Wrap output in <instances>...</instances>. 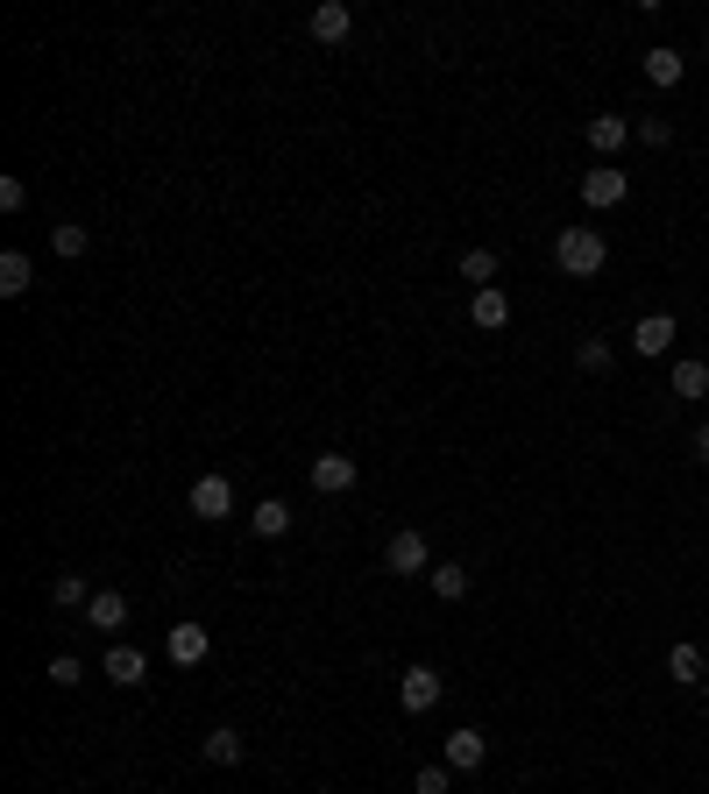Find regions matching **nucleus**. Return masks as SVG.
<instances>
[{
	"instance_id": "5701e85b",
	"label": "nucleus",
	"mask_w": 709,
	"mask_h": 794,
	"mask_svg": "<svg viewBox=\"0 0 709 794\" xmlns=\"http://www.w3.org/2000/svg\"><path fill=\"white\" fill-rule=\"evenodd\" d=\"M50 248H57V256H86V248H92V235H86L79 220H57V227H50Z\"/></svg>"
},
{
	"instance_id": "dca6fc26",
	"label": "nucleus",
	"mask_w": 709,
	"mask_h": 794,
	"mask_svg": "<svg viewBox=\"0 0 709 794\" xmlns=\"http://www.w3.org/2000/svg\"><path fill=\"white\" fill-rule=\"evenodd\" d=\"M36 284V263L22 256V248H8V256H0V298H22Z\"/></svg>"
},
{
	"instance_id": "c756f323",
	"label": "nucleus",
	"mask_w": 709,
	"mask_h": 794,
	"mask_svg": "<svg viewBox=\"0 0 709 794\" xmlns=\"http://www.w3.org/2000/svg\"><path fill=\"white\" fill-rule=\"evenodd\" d=\"M696 461H709V425H702V433H696Z\"/></svg>"
},
{
	"instance_id": "0eeeda50",
	"label": "nucleus",
	"mask_w": 709,
	"mask_h": 794,
	"mask_svg": "<svg viewBox=\"0 0 709 794\" xmlns=\"http://www.w3.org/2000/svg\"><path fill=\"white\" fill-rule=\"evenodd\" d=\"M305 29H313V43L334 50V43H348V36H355V8H348V0H319Z\"/></svg>"
},
{
	"instance_id": "20e7f679",
	"label": "nucleus",
	"mask_w": 709,
	"mask_h": 794,
	"mask_svg": "<svg viewBox=\"0 0 709 794\" xmlns=\"http://www.w3.org/2000/svg\"><path fill=\"white\" fill-rule=\"evenodd\" d=\"M355 482H362L355 454H313V490H319V497H348Z\"/></svg>"
},
{
	"instance_id": "6ab92c4d",
	"label": "nucleus",
	"mask_w": 709,
	"mask_h": 794,
	"mask_svg": "<svg viewBox=\"0 0 709 794\" xmlns=\"http://www.w3.org/2000/svg\"><path fill=\"white\" fill-rule=\"evenodd\" d=\"M433 596H440V604H462V596H469V568H462V560H440V568H433Z\"/></svg>"
},
{
	"instance_id": "1a4fd4ad",
	"label": "nucleus",
	"mask_w": 709,
	"mask_h": 794,
	"mask_svg": "<svg viewBox=\"0 0 709 794\" xmlns=\"http://www.w3.org/2000/svg\"><path fill=\"white\" fill-rule=\"evenodd\" d=\"M631 347H639L646 362H660L667 347H674V313H646L639 326H631Z\"/></svg>"
},
{
	"instance_id": "9d476101",
	"label": "nucleus",
	"mask_w": 709,
	"mask_h": 794,
	"mask_svg": "<svg viewBox=\"0 0 709 794\" xmlns=\"http://www.w3.org/2000/svg\"><path fill=\"white\" fill-rule=\"evenodd\" d=\"M624 143H631V121H624V114H589V149H603V157L618 164Z\"/></svg>"
},
{
	"instance_id": "393cba45",
	"label": "nucleus",
	"mask_w": 709,
	"mask_h": 794,
	"mask_svg": "<svg viewBox=\"0 0 709 794\" xmlns=\"http://www.w3.org/2000/svg\"><path fill=\"white\" fill-rule=\"evenodd\" d=\"M86 682V660H79V653H57V660H50V688H79Z\"/></svg>"
},
{
	"instance_id": "6e6552de",
	"label": "nucleus",
	"mask_w": 709,
	"mask_h": 794,
	"mask_svg": "<svg viewBox=\"0 0 709 794\" xmlns=\"http://www.w3.org/2000/svg\"><path fill=\"white\" fill-rule=\"evenodd\" d=\"M164 653H170V660H178V667H199L206 653H214V631H206V625H170Z\"/></svg>"
},
{
	"instance_id": "39448f33",
	"label": "nucleus",
	"mask_w": 709,
	"mask_h": 794,
	"mask_svg": "<svg viewBox=\"0 0 709 794\" xmlns=\"http://www.w3.org/2000/svg\"><path fill=\"white\" fill-rule=\"evenodd\" d=\"M440 688H447V682H440V667H426V660L397 674V703H405L412 716H418V709H433V703H440Z\"/></svg>"
},
{
	"instance_id": "7c9ffc66",
	"label": "nucleus",
	"mask_w": 709,
	"mask_h": 794,
	"mask_svg": "<svg viewBox=\"0 0 709 794\" xmlns=\"http://www.w3.org/2000/svg\"><path fill=\"white\" fill-rule=\"evenodd\" d=\"M702 703H709V682H702Z\"/></svg>"
},
{
	"instance_id": "f8f14e48",
	"label": "nucleus",
	"mask_w": 709,
	"mask_h": 794,
	"mask_svg": "<svg viewBox=\"0 0 709 794\" xmlns=\"http://www.w3.org/2000/svg\"><path fill=\"white\" fill-rule=\"evenodd\" d=\"M483 759H490V738H483V731H447V766H454V773H475Z\"/></svg>"
},
{
	"instance_id": "b1692460",
	"label": "nucleus",
	"mask_w": 709,
	"mask_h": 794,
	"mask_svg": "<svg viewBox=\"0 0 709 794\" xmlns=\"http://www.w3.org/2000/svg\"><path fill=\"white\" fill-rule=\"evenodd\" d=\"M667 674H674V682H709V674H702V653H696V646H674V653H667Z\"/></svg>"
},
{
	"instance_id": "c85d7f7f",
	"label": "nucleus",
	"mask_w": 709,
	"mask_h": 794,
	"mask_svg": "<svg viewBox=\"0 0 709 794\" xmlns=\"http://www.w3.org/2000/svg\"><path fill=\"white\" fill-rule=\"evenodd\" d=\"M29 206V185L22 178H0V213H22Z\"/></svg>"
},
{
	"instance_id": "9b49d317",
	"label": "nucleus",
	"mask_w": 709,
	"mask_h": 794,
	"mask_svg": "<svg viewBox=\"0 0 709 794\" xmlns=\"http://www.w3.org/2000/svg\"><path fill=\"white\" fill-rule=\"evenodd\" d=\"M100 674H107L114 688H142V674H149V660H142L136 646H114L107 660H100Z\"/></svg>"
},
{
	"instance_id": "f3484780",
	"label": "nucleus",
	"mask_w": 709,
	"mask_h": 794,
	"mask_svg": "<svg viewBox=\"0 0 709 794\" xmlns=\"http://www.w3.org/2000/svg\"><path fill=\"white\" fill-rule=\"evenodd\" d=\"M681 71H688V57H681L674 43L646 50V79H653V86H681Z\"/></svg>"
},
{
	"instance_id": "bb28decb",
	"label": "nucleus",
	"mask_w": 709,
	"mask_h": 794,
	"mask_svg": "<svg viewBox=\"0 0 709 794\" xmlns=\"http://www.w3.org/2000/svg\"><path fill=\"white\" fill-rule=\"evenodd\" d=\"M412 794H454V766H418Z\"/></svg>"
},
{
	"instance_id": "7ed1b4c3",
	"label": "nucleus",
	"mask_w": 709,
	"mask_h": 794,
	"mask_svg": "<svg viewBox=\"0 0 709 794\" xmlns=\"http://www.w3.org/2000/svg\"><path fill=\"white\" fill-rule=\"evenodd\" d=\"M227 511H235V482H227V476H199V482H191V518L220 526Z\"/></svg>"
},
{
	"instance_id": "4be33fe9",
	"label": "nucleus",
	"mask_w": 709,
	"mask_h": 794,
	"mask_svg": "<svg viewBox=\"0 0 709 794\" xmlns=\"http://www.w3.org/2000/svg\"><path fill=\"white\" fill-rule=\"evenodd\" d=\"M462 277L475 284V292H490V284H496V248H469V256H462Z\"/></svg>"
},
{
	"instance_id": "423d86ee",
	"label": "nucleus",
	"mask_w": 709,
	"mask_h": 794,
	"mask_svg": "<svg viewBox=\"0 0 709 794\" xmlns=\"http://www.w3.org/2000/svg\"><path fill=\"white\" fill-rule=\"evenodd\" d=\"M631 199V178H624V170L618 164H597V170H589V178H582V206H624Z\"/></svg>"
},
{
	"instance_id": "cd10ccee",
	"label": "nucleus",
	"mask_w": 709,
	"mask_h": 794,
	"mask_svg": "<svg viewBox=\"0 0 709 794\" xmlns=\"http://www.w3.org/2000/svg\"><path fill=\"white\" fill-rule=\"evenodd\" d=\"M574 362H582L589 376H603L610 370V341H582V347H574Z\"/></svg>"
},
{
	"instance_id": "ddd939ff",
	"label": "nucleus",
	"mask_w": 709,
	"mask_h": 794,
	"mask_svg": "<svg viewBox=\"0 0 709 794\" xmlns=\"http://www.w3.org/2000/svg\"><path fill=\"white\" fill-rule=\"evenodd\" d=\"M469 320L483 326V334H504V326H511V298L490 284V292H475V298H469Z\"/></svg>"
},
{
	"instance_id": "f03ea898",
	"label": "nucleus",
	"mask_w": 709,
	"mask_h": 794,
	"mask_svg": "<svg viewBox=\"0 0 709 794\" xmlns=\"http://www.w3.org/2000/svg\"><path fill=\"white\" fill-rule=\"evenodd\" d=\"M383 575H397V582H405V575H433V547H426V532H391L383 539Z\"/></svg>"
},
{
	"instance_id": "a211bd4d",
	"label": "nucleus",
	"mask_w": 709,
	"mask_h": 794,
	"mask_svg": "<svg viewBox=\"0 0 709 794\" xmlns=\"http://www.w3.org/2000/svg\"><path fill=\"white\" fill-rule=\"evenodd\" d=\"M199 759H206V766H235V759H242V731H227V724L206 731V738H199Z\"/></svg>"
},
{
	"instance_id": "aec40b11",
	"label": "nucleus",
	"mask_w": 709,
	"mask_h": 794,
	"mask_svg": "<svg viewBox=\"0 0 709 794\" xmlns=\"http://www.w3.org/2000/svg\"><path fill=\"white\" fill-rule=\"evenodd\" d=\"M674 398H709V362H674Z\"/></svg>"
},
{
	"instance_id": "2eb2a0df",
	"label": "nucleus",
	"mask_w": 709,
	"mask_h": 794,
	"mask_svg": "<svg viewBox=\"0 0 709 794\" xmlns=\"http://www.w3.org/2000/svg\"><path fill=\"white\" fill-rule=\"evenodd\" d=\"M248 526H256V539H284V532H292V503H284V497H263L256 511H248Z\"/></svg>"
},
{
	"instance_id": "a878e982",
	"label": "nucleus",
	"mask_w": 709,
	"mask_h": 794,
	"mask_svg": "<svg viewBox=\"0 0 709 794\" xmlns=\"http://www.w3.org/2000/svg\"><path fill=\"white\" fill-rule=\"evenodd\" d=\"M631 135H639L646 149H667V143H674V121H667V114H646V121L631 128Z\"/></svg>"
},
{
	"instance_id": "412c9836",
	"label": "nucleus",
	"mask_w": 709,
	"mask_h": 794,
	"mask_svg": "<svg viewBox=\"0 0 709 794\" xmlns=\"http://www.w3.org/2000/svg\"><path fill=\"white\" fill-rule=\"evenodd\" d=\"M50 604H57V610H86V604H92L86 575H57V582H50Z\"/></svg>"
},
{
	"instance_id": "f257e3e1",
	"label": "nucleus",
	"mask_w": 709,
	"mask_h": 794,
	"mask_svg": "<svg viewBox=\"0 0 709 794\" xmlns=\"http://www.w3.org/2000/svg\"><path fill=\"white\" fill-rule=\"evenodd\" d=\"M553 263H561V277H603L610 242L597 227H561V235H553Z\"/></svg>"
},
{
	"instance_id": "4468645a",
	"label": "nucleus",
	"mask_w": 709,
	"mask_h": 794,
	"mask_svg": "<svg viewBox=\"0 0 709 794\" xmlns=\"http://www.w3.org/2000/svg\"><path fill=\"white\" fill-rule=\"evenodd\" d=\"M86 625H100V631H121V625H128V596H121V589H92V604H86Z\"/></svg>"
}]
</instances>
